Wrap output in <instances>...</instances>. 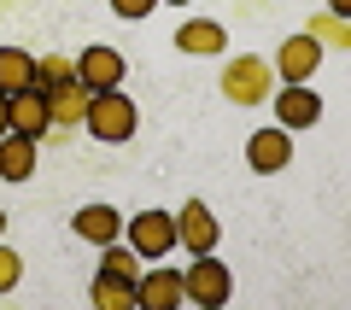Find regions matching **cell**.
<instances>
[{
  "label": "cell",
  "instance_id": "obj_1",
  "mask_svg": "<svg viewBox=\"0 0 351 310\" xmlns=\"http://www.w3.org/2000/svg\"><path fill=\"white\" fill-rule=\"evenodd\" d=\"M223 94L234 99V106H263V99L276 94V64H263L258 53H240V59H228V71H223Z\"/></svg>",
  "mask_w": 351,
  "mask_h": 310
},
{
  "label": "cell",
  "instance_id": "obj_2",
  "mask_svg": "<svg viewBox=\"0 0 351 310\" xmlns=\"http://www.w3.org/2000/svg\"><path fill=\"white\" fill-rule=\"evenodd\" d=\"M82 123L100 141H129L135 135V106H129V94H117V88H100V94H88Z\"/></svg>",
  "mask_w": 351,
  "mask_h": 310
},
{
  "label": "cell",
  "instance_id": "obj_3",
  "mask_svg": "<svg viewBox=\"0 0 351 310\" xmlns=\"http://www.w3.org/2000/svg\"><path fill=\"white\" fill-rule=\"evenodd\" d=\"M228 293H234L228 270L211 258V252H199V263H188V275H182V298H193V305L217 310V305H228Z\"/></svg>",
  "mask_w": 351,
  "mask_h": 310
},
{
  "label": "cell",
  "instance_id": "obj_4",
  "mask_svg": "<svg viewBox=\"0 0 351 310\" xmlns=\"http://www.w3.org/2000/svg\"><path fill=\"white\" fill-rule=\"evenodd\" d=\"M129 246L141 252V263L170 258V252H176V217H164V211H141V217H129Z\"/></svg>",
  "mask_w": 351,
  "mask_h": 310
},
{
  "label": "cell",
  "instance_id": "obj_5",
  "mask_svg": "<svg viewBox=\"0 0 351 310\" xmlns=\"http://www.w3.org/2000/svg\"><path fill=\"white\" fill-rule=\"evenodd\" d=\"M182 305V270H170V263H152V270L135 275V310H176Z\"/></svg>",
  "mask_w": 351,
  "mask_h": 310
},
{
  "label": "cell",
  "instance_id": "obj_6",
  "mask_svg": "<svg viewBox=\"0 0 351 310\" xmlns=\"http://www.w3.org/2000/svg\"><path fill=\"white\" fill-rule=\"evenodd\" d=\"M123 71H129V64H123V53H117V47H82V53H76V82H82L88 94L117 88V82H123Z\"/></svg>",
  "mask_w": 351,
  "mask_h": 310
},
{
  "label": "cell",
  "instance_id": "obj_7",
  "mask_svg": "<svg viewBox=\"0 0 351 310\" xmlns=\"http://www.w3.org/2000/svg\"><path fill=\"white\" fill-rule=\"evenodd\" d=\"M246 164H252V170H258V176H276V170H287V164H293V129H258V135H252L246 141Z\"/></svg>",
  "mask_w": 351,
  "mask_h": 310
},
{
  "label": "cell",
  "instance_id": "obj_8",
  "mask_svg": "<svg viewBox=\"0 0 351 310\" xmlns=\"http://www.w3.org/2000/svg\"><path fill=\"white\" fill-rule=\"evenodd\" d=\"M217 235H223V228H217V217L205 211L199 199L176 211V246H188L193 258H199V252H217Z\"/></svg>",
  "mask_w": 351,
  "mask_h": 310
},
{
  "label": "cell",
  "instance_id": "obj_9",
  "mask_svg": "<svg viewBox=\"0 0 351 310\" xmlns=\"http://www.w3.org/2000/svg\"><path fill=\"white\" fill-rule=\"evenodd\" d=\"M6 129H12V135H29V141H41V135H47V94H41V88L6 94Z\"/></svg>",
  "mask_w": 351,
  "mask_h": 310
},
{
  "label": "cell",
  "instance_id": "obj_10",
  "mask_svg": "<svg viewBox=\"0 0 351 310\" xmlns=\"http://www.w3.org/2000/svg\"><path fill=\"white\" fill-rule=\"evenodd\" d=\"M276 117H281V129H311L316 117H322V99L311 94L304 82H287V88H276Z\"/></svg>",
  "mask_w": 351,
  "mask_h": 310
},
{
  "label": "cell",
  "instance_id": "obj_11",
  "mask_svg": "<svg viewBox=\"0 0 351 310\" xmlns=\"http://www.w3.org/2000/svg\"><path fill=\"white\" fill-rule=\"evenodd\" d=\"M322 64V47H316L311 36H287L276 53V82H304V76Z\"/></svg>",
  "mask_w": 351,
  "mask_h": 310
},
{
  "label": "cell",
  "instance_id": "obj_12",
  "mask_svg": "<svg viewBox=\"0 0 351 310\" xmlns=\"http://www.w3.org/2000/svg\"><path fill=\"white\" fill-rule=\"evenodd\" d=\"M88 112V88L82 82H64V88H47V129H76Z\"/></svg>",
  "mask_w": 351,
  "mask_h": 310
},
{
  "label": "cell",
  "instance_id": "obj_13",
  "mask_svg": "<svg viewBox=\"0 0 351 310\" xmlns=\"http://www.w3.org/2000/svg\"><path fill=\"white\" fill-rule=\"evenodd\" d=\"M176 47H182V53H199V59H211V53L228 47V29L211 24V18H188V24L176 29Z\"/></svg>",
  "mask_w": 351,
  "mask_h": 310
},
{
  "label": "cell",
  "instance_id": "obj_14",
  "mask_svg": "<svg viewBox=\"0 0 351 310\" xmlns=\"http://www.w3.org/2000/svg\"><path fill=\"white\" fill-rule=\"evenodd\" d=\"M0 176L6 182H29L36 176V141L29 135H12V129L0 135Z\"/></svg>",
  "mask_w": 351,
  "mask_h": 310
},
{
  "label": "cell",
  "instance_id": "obj_15",
  "mask_svg": "<svg viewBox=\"0 0 351 310\" xmlns=\"http://www.w3.org/2000/svg\"><path fill=\"white\" fill-rule=\"evenodd\" d=\"M24 88H36V53L0 47V94H24Z\"/></svg>",
  "mask_w": 351,
  "mask_h": 310
},
{
  "label": "cell",
  "instance_id": "obj_16",
  "mask_svg": "<svg viewBox=\"0 0 351 310\" xmlns=\"http://www.w3.org/2000/svg\"><path fill=\"white\" fill-rule=\"evenodd\" d=\"M117 228H123V217H117L112 205H82V211H76V235H82V240H94V246L117 240Z\"/></svg>",
  "mask_w": 351,
  "mask_h": 310
},
{
  "label": "cell",
  "instance_id": "obj_17",
  "mask_svg": "<svg viewBox=\"0 0 351 310\" xmlns=\"http://www.w3.org/2000/svg\"><path fill=\"white\" fill-rule=\"evenodd\" d=\"M94 310H135V281H123V275H94Z\"/></svg>",
  "mask_w": 351,
  "mask_h": 310
},
{
  "label": "cell",
  "instance_id": "obj_18",
  "mask_svg": "<svg viewBox=\"0 0 351 310\" xmlns=\"http://www.w3.org/2000/svg\"><path fill=\"white\" fill-rule=\"evenodd\" d=\"M304 36H311L316 47H351V18L322 12V18H311V24H304Z\"/></svg>",
  "mask_w": 351,
  "mask_h": 310
},
{
  "label": "cell",
  "instance_id": "obj_19",
  "mask_svg": "<svg viewBox=\"0 0 351 310\" xmlns=\"http://www.w3.org/2000/svg\"><path fill=\"white\" fill-rule=\"evenodd\" d=\"M100 270H106V275H123V281H135V275L147 270V263H141V252H135V246H117V240H106Z\"/></svg>",
  "mask_w": 351,
  "mask_h": 310
},
{
  "label": "cell",
  "instance_id": "obj_20",
  "mask_svg": "<svg viewBox=\"0 0 351 310\" xmlns=\"http://www.w3.org/2000/svg\"><path fill=\"white\" fill-rule=\"evenodd\" d=\"M64 82H76V64L64 59V53H47V59H36V88L47 94V88H64Z\"/></svg>",
  "mask_w": 351,
  "mask_h": 310
},
{
  "label": "cell",
  "instance_id": "obj_21",
  "mask_svg": "<svg viewBox=\"0 0 351 310\" xmlns=\"http://www.w3.org/2000/svg\"><path fill=\"white\" fill-rule=\"evenodd\" d=\"M18 275H24V258L0 246V293H12V287H18Z\"/></svg>",
  "mask_w": 351,
  "mask_h": 310
},
{
  "label": "cell",
  "instance_id": "obj_22",
  "mask_svg": "<svg viewBox=\"0 0 351 310\" xmlns=\"http://www.w3.org/2000/svg\"><path fill=\"white\" fill-rule=\"evenodd\" d=\"M152 6H158V0H112V12L117 18H135V24H141V18H152Z\"/></svg>",
  "mask_w": 351,
  "mask_h": 310
},
{
  "label": "cell",
  "instance_id": "obj_23",
  "mask_svg": "<svg viewBox=\"0 0 351 310\" xmlns=\"http://www.w3.org/2000/svg\"><path fill=\"white\" fill-rule=\"evenodd\" d=\"M328 12H339V18H351V0H328Z\"/></svg>",
  "mask_w": 351,
  "mask_h": 310
},
{
  "label": "cell",
  "instance_id": "obj_24",
  "mask_svg": "<svg viewBox=\"0 0 351 310\" xmlns=\"http://www.w3.org/2000/svg\"><path fill=\"white\" fill-rule=\"evenodd\" d=\"M0 135H6V94H0Z\"/></svg>",
  "mask_w": 351,
  "mask_h": 310
},
{
  "label": "cell",
  "instance_id": "obj_25",
  "mask_svg": "<svg viewBox=\"0 0 351 310\" xmlns=\"http://www.w3.org/2000/svg\"><path fill=\"white\" fill-rule=\"evenodd\" d=\"M0 235H6V211H0Z\"/></svg>",
  "mask_w": 351,
  "mask_h": 310
},
{
  "label": "cell",
  "instance_id": "obj_26",
  "mask_svg": "<svg viewBox=\"0 0 351 310\" xmlns=\"http://www.w3.org/2000/svg\"><path fill=\"white\" fill-rule=\"evenodd\" d=\"M170 6H182V0H170Z\"/></svg>",
  "mask_w": 351,
  "mask_h": 310
}]
</instances>
